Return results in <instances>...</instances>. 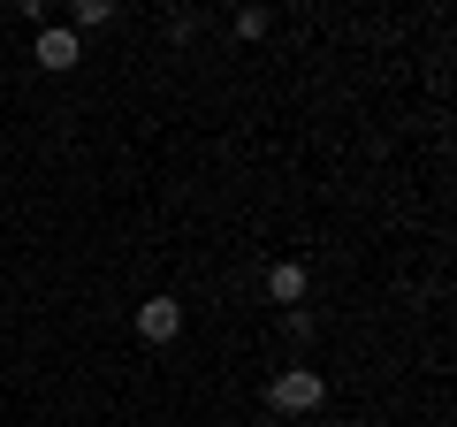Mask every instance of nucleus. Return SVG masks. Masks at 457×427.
<instances>
[{"instance_id": "f03ea898", "label": "nucleus", "mask_w": 457, "mask_h": 427, "mask_svg": "<svg viewBox=\"0 0 457 427\" xmlns=\"http://www.w3.org/2000/svg\"><path fill=\"white\" fill-rule=\"evenodd\" d=\"M137 336H145V344H176L183 336V306L176 297H145V306H137Z\"/></svg>"}, {"instance_id": "1a4fd4ad", "label": "nucleus", "mask_w": 457, "mask_h": 427, "mask_svg": "<svg viewBox=\"0 0 457 427\" xmlns=\"http://www.w3.org/2000/svg\"><path fill=\"white\" fill-rule=\"evenodd\" d=\"M260 427H290V420H275V412H267V420H260Z\"/></svg>"}, {"instance_id": "39448f33", "label": "nucleus", "mask_w": 457, "mask_h": 427, "mask_svg": "<svg viewBox=\"0 0 457 427\" xmlns=\"http://www.w3.org/2000/svg\"><path fill=\"white\" fill-rule=\"evenodd\" d=\"M267 31H275L267 8H237V38H267Z\"/></svg>"}, {"instance_id": "423d86ee", "label": "nucleus", "mask_w": 457, "mask_h": 427, "mask_svg": "<svg viewBox=\"0 0 457 427\" xmlns=\"http://www.w3.org/2000/svg\"><path fill=\"white\" fill-rule=\"evenodd\" d=\"M77 23H84V31H99V23H114V0H77Z\"/></svg>"}, {"instance_id": "0eeeda50", "label": "nucleus", "mask_w": 457, "mask_h": 427, "mask_svg": "<svg viewBox=\"0 0 457 427\" xmlns=\"http://www.w3.org/2000/svg\"><path fill=\"white\" fill-rule=\"evenodd\" d=\"M282 336H290V344H312V313L290 306V313H282Z\"/></svg>"}, {"instance_id": "7ed1b4c3", "label": "nucleus", "mask_w": 457, "mask_h": 427, "mask_svg": "<svg viewBox=\"0 0 457 427\" xmlns=\"http://www.w3.org/2000/svg\"><path fill=\"white\" fill-rule=\"evenodd\" d=\"M305 290H312L305 260H275V267H267V297H275L282 313H290V306H305Z\"/></svg>"}, {"instance_id": "6e6552de", "label": "nucleus", "mask_w": 457, "mask_h": 427, "mask_svg": "<svg viewBox=\"0 0 457 427\" xmlns=\"http://www.w3.org/2000/svg\"><path fill=\"white\" fill-rule=\"evenodd\" d=\"M161 31H168V38H176V46H183V38H191V31H198V16H191V8H176V16H168V23H161Z\"/></svg>"}, {"instance_id": "20e7f679", "label": "nucleus", "mask_w": 457, "mask_h": 427, "mask_svg": "<svg viewBox=\"0 0 457 427\" xmlns=\"http://www.w3.org/2000/svg\"><path fill=\"white\" fill-rule=\"evenodd\" d=\"M38 69H54V77H69V69H77V31H62V23H46V31H38Z\"/></svg>"}, {"instance_id": "f257e3e1", "label": "nucleus", "mask_w": 457, "mask_h": 427, "mask_svg": "<svg viewBox=\"0 0 457 427\" xmlns=\"http://www.w3.org/2000/svg\"><path fill=\"white\" fill-rule=\"evenodd\" d=\"M320 405H328L320 366H282V374L267 381V412H275V420H305V412H320Z\"/></svg>"}]
</instances>
